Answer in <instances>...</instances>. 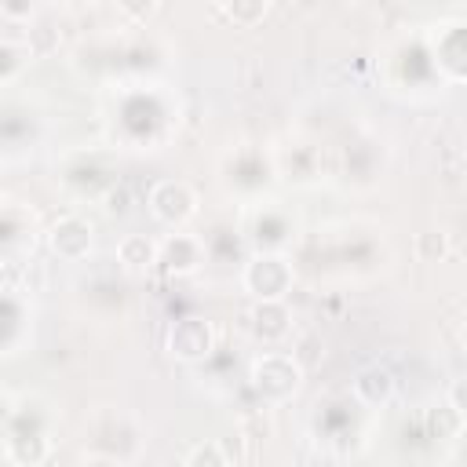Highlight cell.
<instances>
[{
    "label": "cell",
    "mask_w": 467,
    "mask_h": 467,
    "mask_svg": "<svg viewBox=\"0 0 467 467\" xmlns=\"http://www.w3.org/2000/svg\"><path fill=\"white\" fill-rule=\"evenodd\" d=\"M248 383H252V390L263 398V401H288L296 390H299V383H303V368H299V361L296 358H288V354H259L255 361H252V368H248Z\"/></svg>",
    "instance_id": "6da1fadb"
},
{
    "label": "cell",
    "mask_w": 467,
    "mask_h": 467,
    "mask_svg": "<svg viewBox=\"0 0 467 467\" xmlns=\"http://www.w3.org/2000/svg\"><path fill=\"white\" fill-rule=\"evenodd\" d=\"M241 281L259 303H285V296L292 292V266L285 255L259 252L255 259H248Z\"/></svg>",
    "instance_id": "7a4b0ae2"
},
{
    "label": "cell",
    "mask_w": 467,
    "mask_h": 467,
    "mask_svg": "<svg viewBox=\"0 0 467 467\" xmlns=\"http://www.w3.org/2000/svg\"><path fill=\"white\" fill-rule=\"evenodd\" d=\"M150 212L164 226H182L197 212V197H193V190L182 179H161L150 190Z\"/></svg>",
    "instance_id": "3957f363"
},
{
    "label": "cell",
    "mask_w": 467,
    "mask_h": 467,
    "mask_svg": "<svg viewBox=\"0 0 467 467\" xmlns=\"http://www.w3.org/2000/svg\"><path fill=\"white\" fill-rule=\"evenodd\" d=\"M212 347H215V332L201 317H182L168 332V354L179 361H201L212 354Z\"/></svg>",
    "instance_id": "277c9868"
},
{
    "label": "cell",
    "mask_w": 467,
    "mask_h": 467,
    "mask_svg": "<svg viewBox=\"0 0 467 467\" xmlns=\"http://www.w3.org/2000/svg\"><path fill=\"white\" fill-rule=\"evenodd\" d=\"M91 223L88 219H80V215H62L51 230H47V248L58 255V259H66V263H77V259H84L88 252H91Z\"/></svg>",
    "instance_id": "5b68a950"
},
{
    "label": "cell",
    "mask_w": 467,
    "mask_h": 467,
    "mask_svg": "<svg viewBox=\"0 0 467 467\" xmlns=\"http://www.w3.org/2000/svg\"><path fill=\"white\" fill-rule=\"evenodd\" d=\"M117 263L128 274H150L161 263V244L153 237H146V234H128L117 244Z\"/></svg>",
    "instance_id": "8992f818"
},
{
    "label": "cell",
    "mask_w": 467,
    "mask_h": 467,
    "mask_svg": "<svg viewBox=\"0 0 467 467\" xmlns=\"http://www.w3.org/2000/svg\"><path fill=\"white\" fill-rule=\"evenodd\" d=\"M201 259H204V248H201V241L190 237V234H171V237L161 244V263H164V270H171V274H190V270L201 266Z\"/></svg>",
    "instance_id": "52a82bcc"
},
{
    "label": "cell",
    "mask_w": 467,
    "mask_h": 467,
    "mask_svg": "<svg viewBox=\"0 0 467 467\" xmlns=\"http://www.w3.org/2000/svg\"><path fill=\"white\" fill-rule=\"evenodd\" d=\"M354 398L365 401V405H372V409L387 405V401L394 398V376H390V368H383V365H365V368L354 376Z\"/></svg>",
    "instance_id": "ba28073f"
},
{
    "label": "cell",
    "mask_w": 467,
    "mask_h": 467,
    "mask_svg": "<svg viewBox=\"0 0 467 467\" xmlns=\"http://www.w3.org/2000/svg\"><path fill=\"white\" fill-rule=\"evenodd\" d=\"M47 438L44 434H11L7 438V460L15 467H40L47 460Z\"/></svg>",
    "instance_id": "9c48e42d"
},
{
    "label": "cell",
    "mask_w": 467,
    "mask_h": 467,
    "mask_svg": "<svg viewBox=\"0 0 467 467\" xmlns=\"http://www.w3.org/2000/svg\"><path fill=\"white\" fill-rule=\"evenodd\" d=\"M285 303H255V310H252V328H255V336L259 339H281L285 332H288V325H285Z\"/></svg>",
    "instance_id": "30bf717a"
},
{
    "label": "cell",
    "mask_w": 467,
    "mask_h": 467,
    "mask_svg": "<svg viewBox=\"0 0 467 467\" xmlns=\"http://www.w3.org/2000/svg\"><path fill=\"white\" fill-rule=\"evenodd\" d=\"M460 427H463V412H456L449 401L427 409V431H431L434 438H456Z\"/></svg>",
    "instance_id": "8fae6325"
},
{
    "label": "cell",
    "mask_w": 467,
    "mask_h": 467,
    "mask_svg": "<svg viewBox=\"0 0 467 467\" xmlns=\"http://www.w3.org/2000/svg\"><path fill=\"white\" fill-rule=\"evenodd\" d=\"M29 44H18V40H11V36H4L0 40V80L7 84V80H15V73L29 62Z\"/></svg>",
    "instance_id": "7c38bea8"
},
{
    "label": "cell",
    "mask_w": 467,
    "mask_h": 467,
    "mask_svg": "<svg viewBox=\"0 0 467 467\" xmlns=\"http://www.w3.org/2000/svg\"><path fill=\"white\" fill-rule=\"evenodd\" d=\"M416 255L423 263H441L449 255V234L445 230H423V234H416Z\"/></svg>",
    "instance_id": "4fadbf2b"
},
{
    "label": "cell",
    "mask_w": 467,
    "mask_h": 467,
    "mask_svg": "<svg viewBox=\"0 0 467 467\" xmlns=\"http://www.w3.org/2000/svg\"><path fill=\"white\" fill-rule=\"evenodd\" d=\"M266 11H270V4H263V0H252V4H226V7H215V15H226L234 26H255V22H263L266 18Z\"/></svg>",
    "instance_id": "5bb4252c"
},
{
    "label": "cell",
    "mask_w": 467,
    "mask_h": 467,
    "mask_svg": "<svg viewBox=\"0 0 467 467\" xmlns=\"http://www.w3.org/2000/svg\"><path fill=\"white\" fill-rule=\"evenodd\" d=\"M186 467H230V460H226V452H223L219 441H201V445L190 449Z\"/></svg>",
    "instance_id": "9a60e30c"
},
{
    "label": "cell",
    "mask_w": 467,
    "mask_h": 467,
    "mask_svg": "<svg viewBox=\"0 0 467 467\" xmlns=\"http://www.w3.org/2000/svg\"><path fill=\"white\" fill-rule=\"evenodd\" d=\"M244 441H248V434L244 431H237V434H230V438H223L219 445H223V452H226V460H234V467L244 460Z\"/></svg>",
    "instance_id": "2e32d148"
},
{
    "label": "cell",
    "mask_w": 467,
    "mask_h": 467,
    "mask_svg": "<svg viewBox=\"0 0 467 467\" xmlns=\"http://www.w3.org/2000/svg\"><path fill=\"white\" fill-rule=\"evenodd\" d=\"M456 412H463L467 416V376H460V379H452L449 383V398H445Z\"/></svg>",
    "instance_id": "e0dca14e"
},
{
    "label": "cell",
    "mask_w": 467,
    "mask_h": 467,
    "mask_svg": "<svg viewBox=\"0 0 467 467\" xmlns=\"http://www.w3.org/2000/svg\"><path fill=\"white\" fill-rule=\"evenodd\" d=\"M128 201H131L128 186H117V190L106 193V212H109V215H124V212H128Z\"/></svg>",
    "instance_id": "ac0fdd59"
},
{
    "label": "cell",
    "mask_w": 467,
    "mask_h": 467,
    "mask_svg": "<svg viewBox=\"0 0 467 467\" xmlns=\"http://www.w3.org/2000/svg\"><path fill=\"white\" fill-rule=\"evenodd\" d=\"M80 467H124V463L117 456H109V452H91V456L80 460Z\"/></svg>",
    "instance_id": "d6986e66"
},
{
    "label": "cell",
    "mask_w": 467,
    "mask_h": 467,
    "mask_svg": "<svg viewBox=\"0 0 467 467\" xmlns=\"http://www.w3.org/2000/svg\"><path fill=\"white\" fill-rule=\"evenodd\" d=\"M460 339H463V347H467V325H463V332H460Z\"/></svg>",
    "instance_id": "ffe728a7"
}]
</instances>
